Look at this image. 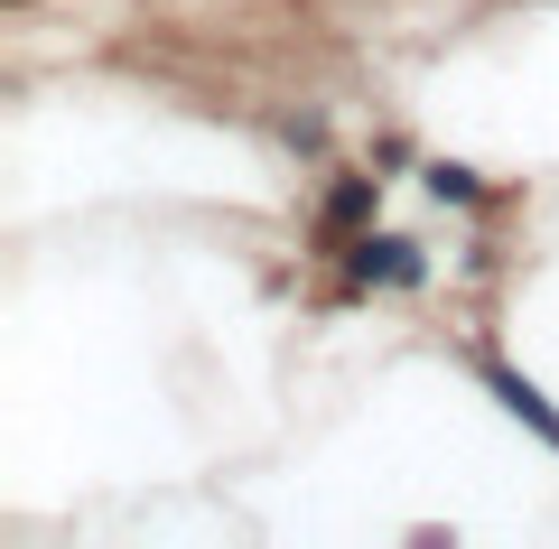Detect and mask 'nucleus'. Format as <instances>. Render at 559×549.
<instances>
[{"instance_id": "7ed1b4c3", "label": "nucleus", "mask_w": 559, "mask_h": 549, "mask_svg": "<svg viewBox=\"0 0 559 549\" xmlns=\"http://www.w3.org/2000/svg\"><path fill=\"white\" fill-rule=\"evenodd\" d=\"M373 215V187H364V177H345L336 196H326V234H345V224H364Z\"/></svg>"}, {"instance_id": "20e7f679", "label": "nucleus", "mask_w": 559, "mask_h": 549, "mask_svg": "<svg viewBox=\"0 0 559 549\" xmlns=\"http://www.w3.org/2000/svg\"><path fill=\"white\" fill-rule=\"evenodd\" d=\"M429 196H439V205H476V168L439 158V168H429Z\"/></svg>"}, {"instance_id": "f03ea898", "label": "nucleus", "mask_w": 559, "mask_h": 549, "mask_svg": "<svg viewBox=\"0 0 559 549\" xmlns=\"http://www.w3.org/2000/svg\"><path fill=\"white\" fill-rule=\"evenodd\" d=\"M495 392H503V410H513V419H532V429H540V438L559 447V419H550V401H540V392H532L522 373H503V363H495Z\"/></svg>"}, {"instance_id": "f257e3e1", "label": "nucleus", "mask_w": 559, "mask_h": 549, "mask_svg": "<svg viewBox=\"0 0 559 549\" xmlns=\"http://www.w3.org/2000/svg\"><path fill=\"white\" fill-rule=\"evenodd\" d=\"M355 271H364V279H392V289H411V279H419V242L364 234V242H355Z\"/></svg>"}]
</instances>
